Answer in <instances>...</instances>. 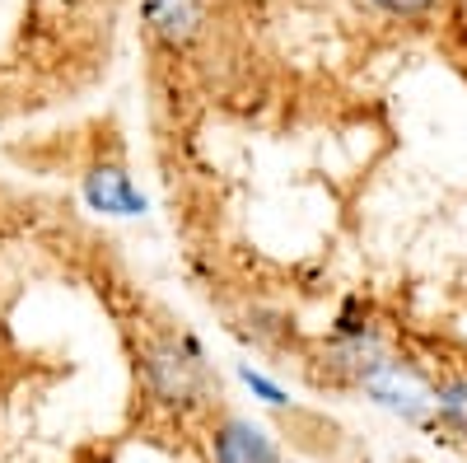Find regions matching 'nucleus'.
<instances>
[{"mask_svg": "<svg viewBox=\"0 0 467 463\" xmlns=\"http://www.w3.org/2000/svg\"><path fill=\"white\" fill-rule=\"evenodd\" d=\"M140 374L150 398L173 412H192L211 398V370L192 337H150L140 346Z\"/></svg>", "mask_w": 467, "mask_h": 463, "instance_id": "obj_1", "label": "nucleus"}, {"mask_svg": "<svg viewBox=\"0 0 467 463\" xmlns=\"http://www.w3.org/2000/svg\"><path fill=\"white\" fill-rule=\"evenodd\" d=\"M360 389H365V398H374L379 407L398 412V416H407V421H420L425 412H435V379L425 374L416 361L393 356V352H388V356L360 379Z\"/></svg>", "mask_w": 467, "mask_h": 463, "instance_id": "obj_2", "label": "nucleus"}, {"mask_svg": "<svg viewBox=\"0 0 467 463\" xmlns=\"http://www.w3.org/2000/svg\"><path fill=\"white\" fill-rule=\"evenodd\" d=\"M211 458L215 463H281V445L266 426L248 416H220L211 426Z\"/></svg>", "mask_w": 467, "mask_h": 463, "instance_id": "obj_3", "label": "nucleus"}, {"mask_svg": "<svg viewBox=\"0 0 467 463\" xmlns=\"http://www.w3.org/2000/svg\"><path fill=\"white\" fill-rule=\"evenodd\" d=\"M140 15H145V33L154 43L178 52L206 28V0H145Z\"/></svg>", "mask_w": 467, "mask_h": 463, "instance_id": "obj_4", "label": "nucleus"}, {"mask_svg": "<svg viewBox=\"0 0 467 463\" xmlns=\"http://www.w3.org/2000/svg\"><path fill=\"white\" fill-rule=\"evenodd\" d=\"M85 197L103 216H140L145 211V197L136 192L131 174L117 164H99L94 174H85Z\"/></svg>", "mask_w": 467, "mask_h": 463, "instance_id": "obj_5", "label": "nucleus"}, {"mask_svg": "<svg viewBox=\"0 0 467 463\" xmlns=\"http://www.w3.org/2000/svg\"><path fill=\"white\" fill-rule=\"evenodd\" d=\"M435 416L467 440V370H449L444 379H435Z\"/></svg>", "mask_w": 467, "mask_h": 463, "instance_id": "obj_6", "label": "nucleus"}, {"mask_svg": "<svg viewBox=\"0 0 467 463\" xmlns=\"http://www.w3.org/2000/svg\"><path fill=\"white\" fill-rule=\"evenodd\" d=\"M379 15H393V19H425L440 0H369Z\"/></svg>", "mask_w": 467, "mask_h": 463, "instance_id": "obj_7", "label": "nucleus"}, {"mask_svg": "<svg viewBox=\"0 0 467 463\" xmlns=\"http://www.w3.org/2000/svg\"><path fill=\"white\" fill-rule=\"evenodd\" d=\"M244 379H248V389H257V394H262L266 403H276V407H285V403H290V398H285V394L276 389V384H271V379H262L257 370H244Z\"/></svg>", "mask_w": 467, "mask_h": 463, "instance_id": "obj_8", "label": "nucleus"}]
</instances>
